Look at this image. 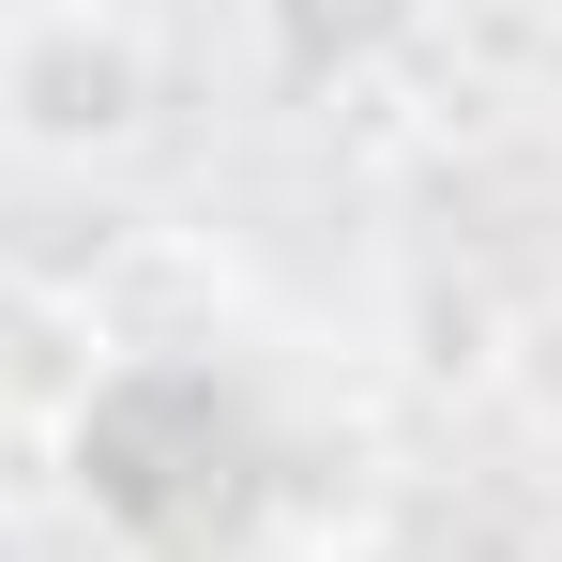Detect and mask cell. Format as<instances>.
Masks as SVG:
<instances>
[{
    "label": "cell",
    "instance_id": "1",
    "mask_svg": "<svg viewBox=\"0 0 562 562\" xmlns=\"http://www.w3.org/2000/svg\"><path fill=\"white\" fill-rule=\"evenodd\" d=\"M168 106V61H153V15L137 0H31L0 31V137L31 168H106L137 153Z\"/></svg>",
    "mask_w": 562,
    "mask_h": 562
},
{
    "label": "cell",
    "instance_id": "2",
    "mask_svg": "<svg viewBox=\"0 0 562 562\" xmlns=\"http://www.w3.org/2000/svg\"><path fill=\"white\" fill-rule=\"evenodd\" d=\"M426 15H441V0H259V31H274L289 77H380Z\"/></svg>",
    "mask_w": 562,
    "mask_h": 562
}]
</instances>
